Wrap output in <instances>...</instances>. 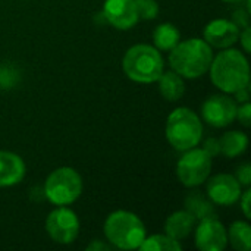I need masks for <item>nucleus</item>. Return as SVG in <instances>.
Segmentation results:
<instances>
[{
    "instance_id": "13",
    "label": "nucleus",
    "mask_w": 251,
    "mask_h": 251,
    "mask_svg": "<svg viewBox=\"0 0 251 251\" xmlns=\"http://www.w3.org/2000/svg\"><path fill=\"white\" fill-rule=\"evenodd\" d=\"M240 37V26L229 19L219 18L210 21L203 29V40L213 49L232 47Z\"/></svg>"
},
{
    "instance_id": "4",
    "label": "nucleus",
    "mask_w": 251,
    "mask_h": 251,
    "mask_svg": "<svg viewBox=\"0 0 251 251\" xmlns=\"http://www.w3.org/2000/svg\"><path fill=\"white\" fill-rule=\"evenodd\" d=\"M125 75L138 84L157 82L165 71V62L160 51L150 44H135L129 47L122 59Z\"/></svg>"
},
{
    "instance_id": "28",
    "label": "nucleus",
    "mask_w": 251,
    "mask_h": 251,
    "mask_svg": "<svg viewBox=\"0 0 251 251\" xmlns=\"http://www.w3.org/2000/svg\"><path fill=\"white\" fill-rule=\"evenodd\" d=\"M212 157H215L216 154H219V141L218 138H207L204 141V147H203Z\"/></svg>"
},
{
    "instance_id": "3",
    "label": "nucleus",
    "mask_w": 251,
    "mask_h": 251,
    "mask_svg": "<svg viewBox=\"0 0 251 251\" xmlns=\"http://www.w3.org/2000/svg\"><path fill=\"white\" fill-rule=\"evenodd\" d=\"M104 237L113 249L137 250L147 237L144 222L132 212L116 210L104 221Z\"/></svg>"
},
{
    "instance_id": "6",
    "label": "nucleus",
    "mask_w": 251,
    "mask_h": 251,
    "mask_svg": "<svg viewBox=\"0 0 251 251\" xmlns=\"http://www.w3.org/2000/svg\"><path fill=\"white\" fill-rule=\"evenodd\" d=\"M43 193L51 204L69 206L82 193V178L71 166L57 168L46 178Z\"/></svg>"
},
{
    "instance_id": "9",
    "label": "nucleus",
    "mask_w": 251,
    "mask_h": 251,
    "mask_svg": "<svg viewBox=\"0 0 251 251\" xmlns=\"http://www.w3.org/2000/svg\"><path fill=\"white\" fill-rule=\"evenodd\" d=\"M238 101L229 94H213L201 106V118L213 128H225L237 118Z\"/></svg>"
},
{
    "instance_id": "14",
    "label": "nucleus",
    "mask_w": 251,
    "mask_h": 251,
    "mask_svg": "<svg viewBox=\"0 0 251 251\" xmlns=\"http://www.w3.org/2000/svg\"><path fill=\"white\" fill-rule=\"evenodd\" d=\"M25 172L26 168L19 154L0 150V188L19 184L24 179Z\"/></svg>"
},
{
    "instance_id": "17",
    "label": "nucleus",
    "mask_w": 251,
    "mask_h": 251,
    "mask_svg": "<svg viewBox=\"0 0 251 251\" xmlns=\"http://www.w3.org/2000/svg\"><path fill=\"white\" fill-rule=\"evenodd\" d=\"M159 81V91L162 97L168 101H178L182 99L185 93V82L181 75H178L175 71H163Z\"/></svg>"
},
{
    "instance_id": "21",
    "label": "nucleus",
    "mask_w": 251,
    "mask_h": 251,
    "mask_svg": "<svg viewBox=\"0 0 251 251\" xmlns=\"http://www.w3.org/2000/svg\"><path fill=\"white\" fill-rule=\"evenodd\" d=\"M213 203L210 200H206L200 191H196L193 194H190L185 200V206H187V210L190 213L194 215L196 219H203L206 216H212L215 215V210H213Z\"/></svg>"
},
{
    "instance_id": "24",
    "label": "nucleus",
    "mask_w": 251,
    "mask_h": 251,
    "mask_svg": "<svg viewBox=\"0 0 251 251\" xmlns=\"http://www.w3.org/2000/svg\"><path fill=\"white\" fill-rule=\"evenodd\" d=\"M235 119H238V121H240V124H241L243 126H246V128H249V126H250V122H251L250 101H246V103H243V104H240V106H238V109H237V118H235Z\"/></svg>"
},
{
    "instance_id": "16",
    "label": "nucleus",
    "mask_w": 251,
    "mask_h": 251,
    "mask_svg": "<svg viewBox=\"0 0 251 251\" xmlns=\"http://www.w3.org/2000/svg\"><path fill=\"white\" fill-rule=\"evenodd\" d=\"M218 141H219V154L228 159L238 157L249 147V137L241 131H228L221 138H218Z\"/></svg>"
},
{
    "instance_id": "20",
    "label": "nucleus",
    "mask_w": 251,
    "mask_h": 251,
    "mask_svg": "<svg viewBox=\"0 0 251 251\" xmlns=\"http://www.w3.org/2000/svg\"><path fill=\"white\" fill-rule=\"evenodd\" d=\"M138 250L141 251H181L182 244L166 234H154L146 237Z\"/></svg>"
},
{
    "instance_id": "10",
    "label": "nucleus",
    "mask_w": 251,
    "mask_h": 251,
    "mask_svg": "<svg viewBox=\"0 0 251 251\" xmlns=\"http://www.w3.org/2000/svg\"><path fill=\"white\" fill-rule=\"evenodd\" d=\"M196 247L201 251H222L228 246V232L225 225L216 218V215L200 219L197 228H194Z\"/></svg>"
},
{
    "instance_id": "25",
    "label": "nucleus",
    "mask_w": 251,
    "mask_h": 251,
    "mask_svg": "<svg viewBox=\"0 0 251 251\" xmlns=\"http://www.w3.org/2000/svg\"><path fill=\"white\" fill-rule=\"evenodd\" d=\"M18 76L16 72L10 68H4L0 69V87L1 88H12L13 84L16 82Z\"/></svg>"
},
{
    "instance_id": "27",
    "label": "nucleus",
    "mask_w": 251,
    "mask_h": 251,
    "mask_svg": "<svg viewBox=\"0 0 251 251\" xmlns=\"http://www.w3.org/2000/svg\"><path fill=\"white\" fill-rule=\"evenodd\" d=\"M244 53H250L251 50V28L247 25L244 26V31H240V37H238Z\"/></svg>"
},
{
    "instance_id": "30",
    "label": "nucleus",
    "mask_w": 251,
    "mask_h": 251,
    "mask_svg": "<svg viewBox=\"0 0 251 251\" xmlns=\"http://www.w3.org/2000/svg\"><path fill=\"white\" fill-rule=\"evenodd\" d=\"M249 87H250V85H249ZM249 87H244V88H241L240 91L235 93V100H237V101L246 103V101L250 100V90H249Z\"/></svg>"
},
{
    "instance_id": "31",
    "label": "nucleus",
    "mask_w": 251,
    "mask_h": 251,
    "mask_svg": "<svg viewBox=\"0 0 251 251\" xmlns=\"http://www.w3.org/2000/svg\"><path fill=\"white\" fill-rule=\"evenodd\" d=\"M222 1H226V3H243L244 0H222Z\"/></svg>"
},
{
    "instance_id": "29",
    "label": "nucleus",
    "mask_w": 251,
    "mask_h": 251,
    "mask_svg": "<svg viewBox=\"0 0 251 251\" xmlns=\"http://www.w3.org/2000/svg\"><path fill=\"white\" fill-rule=\"evenodd\" d=\"M113 247L107 243H103V241H99V240H93L88 246H87V250L88 251H99V250H112Z\"/></svg>"
},
{
    "instance_id": "5",
    "label": "nucleus",
    "mask_w": 251,
    "mask_h": 251,
    "mask_svg": "<svg viewBox=\"0 0 251 251\" xmlns=\"http://www.w3.org/2000/svg\"><path fill=\"white\" fill-rule=\"evenodd\" d=\"M165 135L175 150H190L197 147L203 140V122L191 109L176 107L166 119Z\"/></svg>"
},
{
    "instance_id": "8",
    "label": "nucleus",
    "mask_w": 251,
    "mask_h": 251,
    "mask_svg": "<svg viewBox=\"0 0 251 251\" xmlns=\"http://www.w3.org/2000/svg\"><path fill=\"white\" fill-rule=\"evenodd\" d=\"M46 231L51 241L62 246L72 244L79 235V219L68 206H56L47 215Z\"/></svg>"
},
{
    "instance_id": "12",
    "label": "nucleus",
    "mask_w": 251,
    "mask_h": 251,
    "mask_svg": "<svg viewBox=\"0 0 251 251\" xmlns=\"http://www.w3.org/2000/svg\"><path fill=\"white\" fill-rule=\"evenodd\" d=\"M101 16L107 24L121 31L131 29L140 21L134 0H104Z\"/></svg>"
},
{
    "instance_id": "19",
    "label": "nucleus",
    "mask_w": 251,
    "mask_h": 251,
    "mask_svg": "<svg viewBox=\"0 0 251 251\" xmlns=\"http://www.w3.org/2000/svg\"><path fill=\"white\" fill-rule=\"evenodd\" d=\"M228 232V241L237 251H249L251 249V228L249 222H234Z\"/></svg>"
},
{
    "instance_id": "2",
    "label": "nucleus",
    "mask_w": 251,
    "mask_h": 251,
    "mask_svg": "<svg viewBox=\"0 0 251 251\" xmlns=\"http://www.w3.org/2000/svg\"><path fill=\"white\" fill-rule=\"evenodd\" d=\"M213 56V49L203 38H188L169 51V66L185 79H197L209 72Z\"/></svg>"
},
{
    "instance_id": "1",
    "label": "nucleus",
    "mask_w": 251,
    "mask_h": 251,
    "mask_svg": "<svg viewBox=\"0 0 251 251\" xmlns=\"http://www.w3.org/2000/svg\"><path fill=\"white\" fill-rule=\"evenodd\" d=\"M209 72L213 85L225 94H235L250 85L249 60L237 49H222V51L213 56Z\"/></svg>"
},
{
    "instance_id": "18",
    "label": "nucleus",
    "mask_w": 251,
    "mask_h": 251,
    "mask_svg": "<svg viewBox=\"0 0 251 251\" xmlns=\"http://www.w3.org/2000/svg\"><path fill=\"white\" fill-rule=\"evenodd\" d=\"M179 41L181 32L174 24H160L153 31V44L160 51H171Z\"/></svg>"
},
{
    "instance_id": "7",
    "label": "nucleus",
    "mask_w": 251,
    "mask_h": 251,
    "mask_svg": "<svg viewBox=\"0 0 251 251\" xmlns=\"http://www.w3.org/2000/svg\"><path fill=\"white\" fill-rule=\"evenodd\" d=\"M176 163V178L187 188L200 187L207 181L212 172V156L204 149L193 147L182 151Z\"/></svg>"
},
{
    "instance_id": "15",
    "label": "nucleus",
    "mask_w": 251,
    "mask_h": 251,
    "mask_svg": "<svg viewBox=\"0 0 251 251\" xmlns=\"http://www.w3.org/2000/svg\"><path fill=\"white\" fill-rule=\"evenodd\" d=\"M196 222H197V219L187 209L185 210H176L166 218L165 234L181 243L182 240L190 237V234L196 228Z\"/></svg>"
},
{
    "instance_id": "26",
    "label": "nucleus",
    "mask_w": 251,
    "mask_h": 251,
    "mask_svg": "<svg viewBox=\"0 0 251 251\" xmlns=\"http://www.w3.org/2000/svg\"><path fill=\"white\" fill-rule=\"evenodd\" d=\"M250 199H251V190H250V187H247V190L241 193V197H240V200H238V201H240V206H241V210H243V213H244V216H246L247 219H250L251 218Z\"/></svg>"
},
{
    "instance_id": "22",
    "label": "nucleus",
    "mask_w": 251,
    "mask_h": 251,
    "mask_svg": "<svg viewBox=\"0 0 251 251\" xmlns=\"http://www.w3.org/2000/svg\"><path fill=\"white\" fill-rule=\"evenodd\" d=\"M138 12V18L144 21H151L159 15V3L157 0H134Z\"/></svg>"
},
{
    "instance_id": "11",
    "label": "nucleus",
    "mask_w": 251,
    "mask_h": 251,
    "mask_svg": "<svg viewBox=\"0 0 251 251\" xmlns=\"http://www.w3.org/2000/svg\"><path fill=\"white\" fill-rule=\"evenodd\" d=\"M206 193H207L209 200L213 204L228 207V206H234L235 203H238L241 193H243V187L234 175L218 174L212 176L210 179L207 178Z\"/></svg>"
},
{
    "instance_id": "23",
    "label": "nucleus",
    "mask_w": 251,
    "mask_h": 251,
    "mask_svg": "<svg viewBox=\"0 0 251 251\" xmlns=\"http://www.w3.org/2000/svg\"><path fill=\"white\" fill-rule=\"evenodd\" d=\"M237 181L241 184V187H250L251 185V165L250 163H243L238 166V169L235 171Z\"/></svg>"
}]
</instances>
